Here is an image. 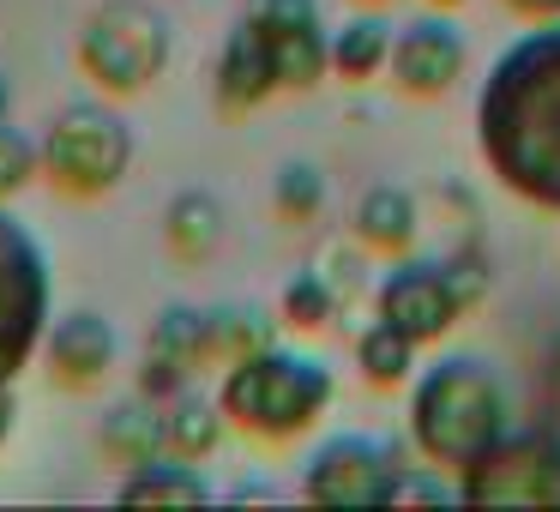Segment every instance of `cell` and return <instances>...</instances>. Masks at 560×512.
<instances>
[{"label": "cell", "instance_id": "cell-30", "mask_svg": "<svg viewBox=\"0 0 560 512\" xmlns=\"http://www.w3.org/2000/svg\"><path fill=\"white\" fill-rule=\"evenodd\" d=\"M7 109H13V91H7V79H0V121H7Z\"/></svg>", "mask_w": 560, "mask_h": 512}, {"label": "cell", "instance_id": "cell-16", "mask_svg": "<svg viewBox=\"0 0 560 512\" xmlns=\"http://www.w3.org/2000/svg\"><path fill=\"white\" fill-rule=\"evenodd\" d=\"M163 452L170 458H206L211 446L223 440V404L211 398H194V392H175V398H163Z\"/></svg>", "mask_w": 560, "mask_h": 512}, {"label": "cell", "instance_id": "cell-13", "mask_svg": "<svg viewBox=\"0 0 560 512\" xmlns=\"http://www.w3.org/2000/svg\"><path fill=\"white\" fill-rule=\"evenodd\" d=\"M43 362L61 386H97L103 374L115 368V326L97 314V307H79V314L49 319L43 331Z\"/></svg>", "mask_w": 560, "mask_h": 512}, {"label": "cell", "instance_id": "cell-22", "mask_svg": "<svg viewBox=\"0 0 560 512\" xmlns=\"http://www.w3.org/2000/svg\"><path fill=\"white\" fill-rule=\"evenodd\" d=\"M416 350H422V344L404 338L398 326H386V319H374V326L355 338V362H362V374L374 380V386H404L410 368H416Z\"/></svg>", "mask_w": 560, "mask_h": 512}, {"label": "cell", "instance_id": "cell-31", "mask_svg": "<svg viewBox=\"0 0 560 512\" xmlns=\"http://www.w3.org/2000/svg\"><path fill=\"white\" fill-rule=\"evenodd\" d=\"M440 7H464V0H440Z\"/></svg>", "mask_w": 560, "mask_h": 512}, {"label": "cell", "instance_id": "cell-19", "mask_svg": "<svg viewBox=\"0 0 560 512\" xmlns=\"http://www.w3.org/2000/svg\"><path fill=\"white\" fill-rule=\"evenodd\" d=\"M206 344H211V362H247L254 350L271 344V319L247 302H223V307H206Z\"/></svg>", "mask_w": 560, "mask_h": 512}, {"label": "cell", "instance_id": "cell-20", "mask_svg": "<svg viewBox=\"0 0 560 512\" xmlns=\"http://www.w3.org/2000/svg\"><path fill=\"white\" fill-rule=\"evenodd\" d=\"M103 452H109L115 464H145L163 452V416L151 410V404H121V410L103 416Z\"/></svg>", "mask_w": 560, "mask_h": 512}, {"label": "cell", "instance_id": "cell-26", "mask_svg": "<svg viewBox=\"0 0 560 512\" xmlns=\"http://www.w3.org/2000/svg\"><path fill=\"white\" fill-rule=\"evenodd\" d=\"M410 500H422V507H452V500H458V482H434V476H422V470H398L392 507H410Z\"/></svg>", "mask_w": 560, "mask_h": 512}, {"label": "cell", "instance_id": "cell-3", "mask_svg": "<svg viewBox=\"0 0 560 512\" xmlns=\"http://www.w3.org/2000/svg\"><path fill=\"white\" fill-rule=\"evenodd\" d=\"M331 392H338V380H331L326 362H314V356L302 350H278V344H266V350H254L247 362H230L223 368V416H230L242 434L254 440H295L307 434V428L326 416Z\"/></svg>", "mask_w": 560, "mask_h": 512}, {"label": "cell", "instance_id": "cell-21", "mask_svg": "<svg viewBox=\"0 0 560 512\" xmlns=\"http://www.w3.org/2000/svg\"><path fill=\"white\" fill-rule=\"evenodd\" d=\"M170 254L175 259H206L211 247H218V235H223V211H218V199L211 194H182L170 206Z\"/></svg>", "mask_w": 560, "mask_h": 512}, {"label": "cell", "instance_id": "cell-4", "mask_svg": "<svg viewBox=\"0 0 560 512\" xmlns=\"http://www.w3.org/2000/svg\"><path fill=\"white\" fill-rule=\"evenodd\" d=\"M79 67L109 97H139L170 67V19L145 0H109L79 31Z\"/></svg>", "mask_w": 560, "mask_h": 512}, {"label": "cell", "instance_id": "cell-15", "mask_svg": "<svg viewBox=\"0 0 560 512\" xmlns=\"http://www.w3.org/2000/svg\"><path fill=\"white\" fill-rule=\"evenodd\" d=\"M121 500L127 507H211L218 488L194 470V458H170V452H158V458H145V464L127 470Z\"/></svg>", "mask_w": 560, "mask_h": 512}, {"label": "cell", "instance_id": "cell-9", "mask_svg": "<svg viewBox=\"0 0 560 512\" xmlns=\"http://www.w3.org/2000/svg\"><path fill=\"white\" fill-rule=\"evenodd\" d=\"M404 464L392 458L380 440L368 434H331L326 446L307 458L302 470V494L314 507H338V512H368V507H392V482Z\"/></svg>", "mask_w": 560, "mask_h": 512}, {"label": "cell", "instance_id": "cell-10", "mask_svg": "<svg viewBox=\"0 0 560 512\" xmlns=\"http://www.w3.org/2000/svg\"><path fill=\"white\" fill-rule=\"evenodd\" d=\"M242 19L266 43L278 91L319 85V73L331 67V37H326V19H319V0H247Z\"/></svg>", "mask_w": 560, "mask_h": 512}, {"label": "cell", "instance_id": "cell-18", "mask_svg": "<svg viewBox=\"0 0 560 512\" xmlns=\"http://www.w3.org/2000/svg\"><path fill=\"white\" fill-rule=\"evenodd\" d=\"M392 37H398V31H392L386 19H374V13L350 19L343 31H331V73L355 79V85L374 79L380 67H392Z\"/></svg>", "mask_w": 560, "mask_h": 512}, {"label": "cell", "instance_id": "cell-14", "mask_svg": "<svg viewBox=\"0 0 560 512\" xmlns=\"http://www.w3.org/2000/svg\"><path fill=\"white\" fill-rule=\"evenodd\" d=\"M271 91H278L271 55H266V43H259V31L242 19V25L230 31V43H223V55H218V103L223 109H254Z\"/></svg>", "mask_w": 560, "mask_h": 512}, {"label": "cell", "instance_id": "cell-27", "mask_svg": "<svg viewBox=\"0 0 560 512\" xmlns=\"http://www.w3.org/2000/svg\"><path fill=\"white\" fill-rule=\"evenodd\" d=\"M542 392H548V404H555V416H560V338H555V350H548V362H542Z\"/></svg>", "mask_w": 560, "mask_h": 512}, {"label": "cell", "instance_id": "cell-8", "mask_svg": "<svg viewBox=\"0 0 560 512\" xmlns=\"http://www.w3.org/2000/svg\"><path fill=\"white\" fill-rule=\"evenodd\" d=\"M482 290V271L476 266H440V259H404V266L386 271L374 295V319L398 326L404 338L434 344L458 326V314L476 302Z\"/></svg>", "mask_w": 560, "mask_h": 512}, {"label": "cell", "instance_id": "cell-6", "mask_svg": "<svg viewBox=\"0 0 560 512\" xmlns=\"http://www.w3.org/2000/svg\"><path fill=\"white\" fill-rule=\"evenodd\" d=\"M49 302V254L25 223L0 211V386H13L19 368L43 350V331L55 319Z\"/></svg>", "mask_w": 560, "mask_h": 512}, {"label": "cell", "instance_id": "cell-11", "mask_svg": "<svg viewBox=\"0 0 560 512\" xmlns=\"http://www.w3.org/2000/svg\"><path fill=\"white\" fill-rule=\"evenodd\" d=\"M464 61H470V43L452 19H416L392 37V79L410 97H446L464 79Z\"/></svg>", "mask_w": 560, "mask_h": 512}, {"label": "cell", "instance_id": "cell-12", "mask_svg": "<svg viewBox=\"0 0 560 512\" xmlns=\"http://www.w3.org/2000/svg\"><path fill=\"white\" fill-rule=\"evenodd\" d=\"M211 362V344H206V307H163L151 319V338H145V368H139V392L145 398H175L187 392V380Z\"/></svg>", "mask_w": 560, "mask_h": 512}, {"label": "cell", "instance_id": "cell-2", "mask_svg": "<svg viewBox=\"0 0 560 512\" xmlns=\"http://www.w3.org/2000/svg\"><path fill=\"white\" fill-rule=\"evenodd\" d=\"M512 428V386L482 356H446L422 368L410 398V440L428 464L464 470Z\"/></svg>", "mask_w": 560, "mask_h": 512}, {"label": "cell", "instance_id": "cell-1", "mask_svg": "<svg viewBox=\"0 0 560 512\" xmlns=\"http://www.w3.org/2000/svg\"><path fill=\"white\" fill-rule=\"evenodd\" d=\"M476 146L500 187L560 211V19L488 67L476 97Z\"/></svg>", "mask_w": 560, "mask_h": 512}, {"label": "cell", "instance_id": "cell-29", "mask_svg": "<svg viewBox=\"0 0 560 512\" xmlns=\"http://www.w3.org/2000/svg\"><path fill=\"white\" fill-rule=\"evenodd\" d=\"M13 410H19L13 386H0V446H7V434H13Z\"/></svg>", "mask_w": 560, "mask_h": 512}, {"label": "cell", "instance_id": "cell-24", "mask_svg": "<svg viewBox=\"0 0 560 512\" xmlns=\"http://www.w3.org/2000/svg\"><path fill=\"white\" fill-rule=\"evenodd\" d=\"M331 314H338V295L326 290L319 271H302V278L283 283V319H290V326L319 331V326H331Z\"/></svg>", "mask_w": 560, "mask_h": 512}, {"label": "cell", "instance_id": "cell-28", "mask_svg": "<svg viewBox=\"0 0 560 512\" xmlns=\"http://www.w3.org/2000/svg\"><path fill=\"white\" fill-rule=\"evenodd\" d=\"M506 7L524 19H560V0H506Z\"/></svg>", "mask_w": 560, "mask_h": 512}, {"label": "cell", "instance_id": "cell-5", "mask_svg": "<svg viewBox=\"0 0 560 512\" xmlns=\"http://www.w3.org/2000/svg\"><path fill=\"white\" fill-rule=\"evenodd\" d=\"M43 151V182L61 187L67 199H97L133 163V127L109 109V103H73L49 121L37 139Z\"/></svg>", "mask_w": 560, "mask_h": 512}, {"label": "cell", "instance_id": "cell-23", "mask_svg": "<svg viewBox=\"0 0 560 512\" xmlns=\"http://www.w3.org/2000/svg\"><path fill=\"white\" fill-rule=\"evenodd\" d=\"M271 206H278L290 223L319 218V211H326V175H319V163H302V158L283 163L278 182H271Z\"/></svg>", "mask_w": 560, "mask_h": 512}, {"label": "cell", "instance_id": "cell-7", "mask_svg": "<svg viewBox=\"0 0 560 512\" xmlns=\"http://www.w3.org/2000/svg\"><path fill=\"white\" fill-rule=\"evenodd\" d=\"M464 507H560V428H506L458 470Z\"/></svg>", "mask_w": 560, "mask_h": 512}, {"label": "cell", "instance_id": "cell-25", "mask_svg": "<svg viewBox=\"0 0 560 512\" xmlns=\"http://www.w3.org/2000/svg\"><path fill=\"white\" fill-rule=\"evenodd\" d=\"M37 175H43V151L31 146L19 127L0 121V199H13L19 187H31Z\"/></svg>", "mask_w": 560, "mask_h": 512}, {"label": "cell", "instance_id": "cell-17", "mask_svg": "<svg viewBox=\"0 0 560 512\" xmlns=\"http://www.w3.org/2000/svg\"><path fill=\"white\" fill-rule=\"evenodd\" d=\"M355 235L380 254H404L416 242V199L404 187H368L355 206Z\"/></svg>", "mask_w": 560, "mask_h": 512}]
</instances>
